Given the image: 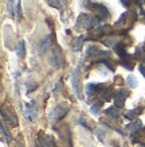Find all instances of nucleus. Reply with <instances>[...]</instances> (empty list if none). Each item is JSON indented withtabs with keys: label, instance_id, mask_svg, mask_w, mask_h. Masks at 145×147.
Instances as JSON below:
<instances>
[{
	"label": "nucleus",
	"instance_id": "22",
	"mask_svg": "<svg viewBox=\"0 0 145 147\" xmlns=\"http://www.w3.org/2000/svg\"><path fill=\"white\" fill-rule=\"evenodd\" d=\"M47 3H48V5H51L54 8L61 9L62 7L66 5V0H47Z\"/></svg>",
	"mask_w": 145,
	"mask_h": 147
},
{
	"label": "nucleus",
	"instance_id": "31",
	"mask_svg": "<svg viewBox=\"0 0 145 147\" xmlns=\"http://www.w3.org/2000/svg\"><path fill=\"white\" fill-rule=\"evenodd\" d=\"M78 123H79L81 125H84V127H86V128H90V125H89L88 123H86V119H79Z\"/></svg>",
	"mask_w": 145,
	"mask_h": 147
},
{
	"label": "nucleus",
	"instance_id": "10",
	"mask_svg": "<svg viewBox=\"0 0 145 147\" xmlns=\"http://www.w3.org/2000/svg\"><path fill=\"white\" fill-rule=\"evenodd\" d=\"M114 53L120 57V59H125V58L129 57V54L125 50V45H124L122 42H117L114 45Z\"/></svg>",
	"mask_w": 145,
	"mask_h": 147
},
{
	"label": "nucleus",
	"instance_id": "1",
	"mask_svg": "<svg viewBox=\"0 0 145 147\" xmlns=\"http://www.w3.org/2000/svg\"><path fill=\"white\" fill-rule=\"evenodd\" d=\"M70 109V105L66 104V102H61V104H58L57 107H54L50 113H48V120L51 124H55L57 121H59L61 119H63L65 116L67 115V112Z\"/></svg>",
	"mask_w": 145,
	"mask_h": 147
},
{
	"label": "nucleus",
	"instance_id": "25",
	"mask_svg": "<svg viewBox=\"0 0 145 147\" xmlns=\"http://www.w3.org/2000/svg\"><path fill=\"white\" fill-rule=\"evenodd\" d=\"M1 135H3V139H4V140H7V143L11 140V134H9L8 129H5L4 121H1Z\"/></svg>",
	"mask_w": 145,
	"mask_h": 147
},
{
	"label": "nucleus",
	"instance_id": "5",
	"mask_svg": "<svg viewBox=\"0 0 145 147\" xmlns=\"http://www.w3.org/2000/svg\"><path fill=\"white\" fill-rule=\"evenodd\" d=\"M105 85L104 84H98V82H89V84L85 85V94L88 97H96V96H100L101 92L104 90Z\"/></svg>",
	"mask_w": 145,
	"mask_h": 147
},
{
	"label": "nucleus",
	"instance_id": "33",
	"mask_svg": "<svg viewBox=\"0 0 145 147\" xmlns=\"http://www.w3.org/2000/svg\"><path fill=\"white\" fill-rule=\"evenodd\" d=\"M144 16H145V11H144Z\"/></svg>",
	"mask_w": 145,
	"mask_h": 147
},
{
	"label": "nucleus",
	"instance_id": "17",
	"mask_svg": "<svg viewBox=\"0 0 145 147\" xmlns=\"http://www.w3.org/2000/svg\"><path fill=\"white\" fill-rule=\"evenodd\" d=\"M125 128L128 129V131H130L132 134H136V132H138L141 128H142V123H141L140 120H133L130 124H128Z\"/></svg>",
	"mask_w": 145,
	"mask_h": 147
},
{
	"label": "nucleus",
	"instance_id": "8",
	"mask_svg": "<svg viewBox=\"0 0 145 147\" xmlns=\"http://www.w3.org/2000/svg\"><path fill=\"white\" fill-rule=\"evenodd\" d=\"M58 134H59V138H61V140H62V143H63V144H66L67 147H73L71 138H70V131L67 129L66 125L58 129Z\"/></svg>",
	"mask_w": 145,
	"mask_h": 147
},
{
	"label": "nucleus",
	"instance_id": "15",
	"mask_svg": "<svg viewBox=\"0 0 145 147\" xmlns=\"http://www.w3.org/2000/svg\"><path fill=\"white\" fill-rule=\"evenodd\" d=\"M61 58H62V51L58 49H54L53 55H51V63H53L55 67H59V65H61Z\"/></svg>",
	"mask_w": 145,
	"mask_h": 147
},
{
	"label": "nucleus",
	"instance_id": "28",
	"mask_svg": "<svg viewBox=\"0 0 145 147\" xmlns=\"http://www.w3.org/2000/svg\"><path fill=\"white\" fill-rule=\"evenodd\" d=\"M142 57H144V54H142V46H137L136 51H134V58H142Z\"/></svg>",
	"mask_w": 145,
	"mask_h": 147
},
{
	"label": "nucleus",
	"instance_id": "21",
	"mask_svg": "<svg viewBox=\"0 0 145 147\" xmlns=\"http://www.w3.org/2000/svg\"><path fill=\"white\" fill-rule=\"evenodd\" d=\"M82 43H84V36L82 35L77 36V38L73 40V43H71V49L74 50V51H81V50H82Z\"/></svg>",
	"mask_w": 145,
	"mask_h": 147
},
{
	"label": "nucleus",
	"instance_id": "11",
	"mask_svg": "<svg viewBox=\"0 0 145 147\" xmlns=\"http://www.w3.org/2000/svg\"><path fill=\"white\" fill-rule=\"evenodd\" d=\"M51 39H54V34L47 35L46 38H43V39L39 42V53L40 54H43L44 51L50 47V45H51Z\"/></svg>",
	"mask_w": 145,
	"mask_h": 147
},
{
	"label": "nucleus",
	"instance_id": "12",
	"mask_svg": "<svg viewBox=\"0 0 145 147\" xmlns=\"http://www.w3.org/2000/svg\"><path fill=\"white\" fill-rule=\"evenodd\" d=\"M105 115L109 116L110 119H113V120H117L121 117V109L118 107H110L108 109H105Z\"/></svg>",
	"mask_w": 145,
	"mask_h": 147
},
{
	"label": "nucleus",
	"instance_id": "18",
	"mask_svg": "<svg viewBox=\"0 0 145 147\" xmlns=\"http://www.w3.org/2000/svg\"><path fill=\"white\" fill-rule=\"evenodd\" d=\"M142 112H144V108H142V107H137V108H134V109H132V111L126 112V113H125V117H126V119H129V120H134L137 116L141 115Z\"/></svg>",
	"mask_w": 145,
	"mask_h": 147
},
{
	"label": "nucleus",
	"instance_id": "20",
	"mask_svg": "<svg viewBox=\"0 0 145 147\" xmlns=\"http://www.w3.org/2000/svg\"><path fill=\"white\" fill-rule=\"evenodd\" d=\"M16 54L19 58H24L26 57V42L24 40H19L18 45H16Z\"/></svg>",
	"mask_w": 145,
	"mask_h": 147
},
{
	"label": "nucleus",
	"instance_id": "6",
	"mask_svg": "<svg viewBox=\"0 0 145 147\" xmlns=\"http://www.w3.org/2000/svg\"><path fill=\"white\" fill-rule=\"evenodd\" d=\"M24 116L30 121H35L38 119V108H36V101L35 100H31L30 102H27L24 105Z\"/></svg>",
	"mask_w": 145,
	"mask_h": 147
},
{
	"label": "nucleus",
	"instance_id": "16",
	"mask_svg": "<svg viewBox=\"0 0 145 147\" xmlns=\"http://www.w3.org/2000/svg\"><path fill=\"white\" fill-rule=\"evenodd\" d=\"M132 143H141V144H144L145 143V129L141 128L138 132L132 135Z\"/></svg>",
	"mask_w": 145,
	"mask_h": 147
},
{
	"label": "nucleus",
	"instance_id": "24",
	"mask_svg": "<svg viewBox=\"0 0 145 147\" xmlns=\"http://www.w3.org/2000/svg\"><path fill=\"white\" fill-rule=\"evenodd\" d=\"M126 84L129 85V88H136L137 85H138V81H137L136 76H133V74L128 76L126 77Z\"/></svg>",
	"mask_w": 145,
	"mask_h": 147
},
{
	"label": "nucleus",
	"instance_id": "19",
	"mask_svg": "<svg viewBox=\"0 0 145 147\" xmlns=\"http://www.w3.org/2000/svg\"><path fill=\"white\" fill-rule=\"evenodd\" d=\"M120 63H121L125 69H128V70H133V69H134V57H130V55H129V57L125 58V59H121Z\"/></svg>",
	"mask_w": 145,
	"mask_h": 147
},
{
	"label": "nucleus",
	"instance_id": "2",
	"mask_svg": "<svg viewBox=\"0 0 145 147\" xmlns=\"http://www.w3.org/2000/svg\"><path fill=\"white\" fill-rule=\"evenodd\" d=\"M70 82H71V88L73 92L78 98H82V82H81V73H79V66H75L71 70L70 74Z\"/></svg>",
	"mask_w": 145,
	"mask_h": 147
},
{
	"label": "nucleus",
	"instance_id": "3",
	"mask_svg": "<svg viewBox=\"0 0 145 147\" xmlns=\"http://www.w3.org/2000/svg\"><path fill=\"white\" fill-rule=\"evenodd\" d=\"M85 5L92 9L93 12H96V16L101 19L102 22L110 18V12H109V9H108V7L101 4V3H86Z\"/></svg>",
	"mask_w": 145,
	"mask_h": 147
},
{
	"label": "nucleus",
	"instance_id": "26",
	"mask_svg": "<svg viewBox=\"0 0 145 147\" xmlns=\"http://www.w3.org/2000/svg\"><path fill=\"white\" fill-rule=\"evenodd\" d=\"M100 107H101V105H98V104H97V105H92V107H90V113H92L93 116H98L100 115Z\"/></svg>",
	"mask_w": 145,
	"mask_h": 147
},
{
	"label": "nucleus",
	"instance_id": "14",
	"mask_svg": "<svg viewBox=\"0 0 145 147\" xmlns=\"http://www.w3.org/2000/svg\"><path fill=\"white\" fill-rule=\"evenodd\" d=\"M100 97L104 101H110L112 98H114L113 97V88L112 86H105L104 90L101 92V94H100Z\"/></svg>",
	"mask_w": 145,
	"mask_h": 147
},
{
	"label": "nucleus",
	"instance_id": "27",
	"mask_svg": "<svg viewBox=\"0 0 145 147\" xmlns=\"http://www.w3.org/2000/svg\"><path fill=\"white\" fill-rule=\"evenodd\" d=\"M96 135L98 136V139H100L101 142H104V139H105V129H101V128L96 129Z\"/></svg>",
	"mask_w": 145,
	"mask_h": 147
},
{
	"label": "nucleus",
	"instance_id": "7",
	"mask_svg": "<svg viewBox=\"0 0 145 147\" xmlns=\"http://www.w3.org/2000/svg\"><path fill=\"white\" fill-rule=\"evenodd\" d=\"M129 96V92L125 89H117L114 93V105L118 108H122L125 105L126 97Z\"/></svg>",
	"mask_w": 145,
	"mask_h": 147
},
{
	"label": "nucleus",
	"instance_id": "30",
	"mask_svg": "<svg viewBox=\"0 0 145 147\" xmlns=\"http://www.w3.org/2000/svg\"><path fill=\"white\" fill-rule=\"evenodd\" d=\"M138 70H140V73L144 76V78H145V58L140 62V65H138Z\"/></svg>",
	"mask_w": 145,
	"mask_h": 147
},
{
	"label": "nucleus",
	"instance_id": "13",
	"mask_svg": "<svg viewBox=\"0 0 145 147\" xmlns=\"http://www.w3.org/2000/svg\"><path fill=\"white\" fill-rule=\"evenodd\" d=\"M86 57H100L102 54V50L98 47L97 45H90L86 49Z\"/></svg>",
	"mask_w": 145,
	"mask_h": 147
},
{
	"label": "nucleus",
	"instance_id": "23",
	"mask_svg": "<svg viewBox=\"0 0 145 147\" xmlns=\"http://www.w3.org/2000/svg\"><path fill=\"white\" fill-rule=\"evenodd\" d=\"M7 12H9L11 16H15V12H16V3H15V0H8L7 1Z\"/></svg>",
	"mask_w": 145,
	"mask_h": 147
},
{
	"label": "nucleus",
	"instance_id": "32",
	"mask_svg": "<svg viewBox=\"0 0 145 147\" xmlns=\"http://www.w3.org/2000/svg\"><path fill=\"white\" fill-rule=\"evenodd\" d=\"M120 1H121V4L124 5V7H129V5H130V3H132V0H120Z\"/></svg>",
	"mask_w": 145,
	"mask_h": 147
},
{
	"label": "nucleus",
	"instance_id": "29",
	"mask_svg": "<svg viewBox=\"0 0 145 147\" xmlns=\"http://www.w3.org/2000/svg\"><path fill=\"white\" fill-rule=\"evenodd\" d=\"M104 42H105L106 46H114L116 45V39H114V36H113V35L110 36V38H106Z\"/></svg>",
	"mask_w": 145,
	"mask_h": 147
},
{
	"label": "nucleus",
	"instance_id": "4",
	"mask_svg": "<svg viewBox=\"0 0 145 147\" xmlns=\"http://www.w3.org/2000/svg\"><path fill=\"white\" fill-rule=\"evenodd\" d=\"M1 119L3 121H7V124L9 127H18V116L15 113L11 105H7V107H3L1 109Z\"/></svg>",
	"mask_w": 145,
	"mask_h": 147
},
{
	"label": "nucleus",
	"instance_id": "9",
	"mask_svg": "<svg viewBox=\"0 0 145 147\" xmlns=\"http://www.w3.org/2000/svg\"><path fill=\"white\" fill-rule=\"evenodd\" d=\"M38 144L36 147H57V143L54 142V139L48 135H44V134H40L39 136V140H38Z\"/></svg>",
	"mask_w": 145,
	"mask_h": 147
}]
</instances>
